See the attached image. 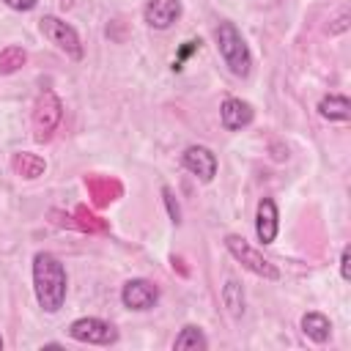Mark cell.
I'll use <instances>...</instances> for the list:
<instances>
[{
	"instance_id": "cell-1",
	"label": "cell",
	"mask_w": 351,
	"mask_h": 351,
	"mask_svg": "<svg viewBox=\"0 0 351 351\" xmlns=\"http://www.w3.org/2000/svg\"><path fill=\"white\" fill-rule=\"evenodd\" d=\"M33 291L36 302L44 313H58L66 302L69 291V277L63 263L52 252H38L33 258Z\"/></svg>"
},
{
	"instance_id": "cell-2",
	"label": "cell",
	"mask_w": 351,
	"mask_h": 351,
	"mask_svg": "<svg viewBox=\"0 0 351 351\" xmlns=\"http://www.w3.org/2000/svg\"><path fill=\"white\" fill-rule=\"evenodd\" d=\"M214 38H217V49L225 60V66L230 69L233 77H247L252 71V55H250V47L241 36V30L233 25V22H219L217 30H214Z\"/></svg>"
},
{
	"instance_id": "cell-3",
	"label": "cell",
	"mask_w": 351,
	"mask_h": 351,
	"mask_svg": "<svg viewBox=\"0 0 351 351\" xmlns=\"http://www.w3.org/2000/svg\"><path fill=\"white\" fill-rule=\"evenodd\" d=\"M225 250H228L244 269H250L252 274H258V277H263V280H280V269H277L271 261H266L255 247H250L244 236L228 233V236H225Z\"/></svg>"
},
{
	"instance_id": "cell-4",
	"label": "cell",
	"mask_w": 351,
	"mask_h": 351,
	"mask_svg": "<svg viewBox=\"0 0 351 351\" xmlns=\"http://www.w3.org/2000/svg\"><path fill=\"white\" fill-rule=\"evenodd\" d=\"M38 30H41V36H44L47 41H52V44H55L60 52H66L71 60H80V58H82V41H80L77 30H74L69 22H63V19L52 16V14H47V16L38 19Z\"/></svg>"
},
{
	"instance_id": "cell-5",
	"label": "cell",
	"mask_w": 351,
	"mask_h": 351,
	"mask_svg": "<svg viewBox=\"0 0 351 351\" xmlns=\"http://www.w3.org/2000/svg\"><path fill=\"white\" fill-rule=\"evenodd\" d=\"M69 337L77 343H88V346H112L118 343V329L96 315H85L69 324Z\"/></svg>"
},
{
	"instance_id": "cell-6",
	"label": "cell",
	"mask_w": 351,
	"mask_h": 351,
	"mask_svg": "<svg viewBox=\"0 0 351 351\" xmlns=\"http://www.w3.org/2000/svg\"><path fill=\"white\" fill-rule=\"evenodd\" d=\"M63 118V104L60 99L52 93V90H44L38 99H36V107H33V129H36V140L44 143L52 137V132L58 129Z\"/></svg>"
},
{
	"instance_id": "cell-7",
	"label": "cell",
	"mask_w": 351,
	"mask_h": 351,
	"mask_svg": "<svg viewBox=\"0 0 351 351\" xmlns=\"http://www.w3.org/2000/svg\"><path fill=\"white\" fill-rule=\"evenodd\" d=\"M121 302H123V307L137 310V313L151 310V307L159 302V288H156L151 280H143V277L129 280V282H123V288H121Z\"/></svg>"
},
{
	"instance_id": "cell-8",
	"label": "cell",
	"mask_w": 351,
	"mask_h": 351,
	"mask_svg": "<svg viewBox=\"0 0 351 351\" xmlns=\"http://www.w3.org/2000/svg\"><path fill=\"white\" fill-rule=\"evenodd\" d=\"M181 165L192 173V176H197L203 184H208L214 176H217V154L211 151V148H206V145H189V148H184V154H181Z\"/></svg>"
},
{
	"instance_id": "cell-9",
	"label": "cell",
	"mask_w": 351,
	"mask_h": 351,
	"mask_svg": "<svg viewBox=\"0 0 351 351\" xmlns=\"http://www.w3.org/2000/svg\"><path fill=\"white\" fill-rule=\"evenodd\" d=\"M181 16V0H145L143 19L154 30H167Z\"/></svg>"
},
{
	"instance_id": "cell-10",
	"label": "cell",
	"mask_w": 351,
	"mask_h": 351,
	"mask_svg": "<svg viewBox=\"0 0 351 351\" xmlns=\"http://www.w3.org/2000/svg\"><path fill=\"white\" fill-rule=\"evenodd\" d=\"M252 118H255V110H252V104L244 101V99L228 96V99L222 101V107H219V121H222V126H225L228 132H239V129L250 126Z\"/></svg>"
},
{
	"instance_id": "cell-11",
	"label": "cell",
	"mask_w": 351,
	"mask_h": 351,
	"mask_svg": "<svg viewBox=\"0 0 351 351\" xmlns=\"http://www.w3.org/2000/svg\"><path fill=\"white\" fill-rule=\"evenodd\" d=\"M280 230V214H277V203L271 197H261L258 208H255V233L261 244H271L277 239Z\"/></svg>"
},
{
	"instance_id": "cell-12",
	"label": "cell",
	"mask_w": 351,
	"mask_h": 351,
	"mask_svg": "<svg viewBox=\"0 0 351 351\" xmlns=\"http://www.w3.org/2000/svg\"><path fill=\"white\" fill-rule=\"evenodd\" d=\"M318 115L324 121H348L351 118V101L343 93H329L318 101Z\"/></svg>"
},
{
	"instance_id": "cell-13",
	"label": "cell",
	"mask_w": 351,
	"mask_h": 351,
	"mask_svg": "<svg viewBox=\"0 0 351 351\" xmlns=\"http://www.w3.org/2000/svg\"><path fill=\"white\" fill-rule=\"evenodd\" d=\"M302 332H304L313 343H326V340L332 337V324H329V318H326L324 313L310 310V313L302 315Z\"/></svg>"
},
{
	"instance_id": "cell-14",
	"label": "cell",
	"mask_w": 351,
	"mask_h": 351,
	"mask_svg": "<svg viewBox=\"0 0 351 351\" xmlns=\"http://www.w3.org/2000/svg\"><path fill=\"white\" fill-rule=\"evenodd\" d=\"M11 167H14V173H16L19 178H38V176H44L47 162H44L38 154L22 151V154H14V156H11Z\"/></svg>"
},
{
	"instance_id": "cell-15",
	"label": "cell",
	"mask_w": 351,
	"mask_h": 351,
	"mask_svg": "<svg viewBox=\"0 0 351 351\" xmlns=\"http://www.w3.org/2000/svg\"><path fill=\"white\" fill-rule=\"evenodd\" d=\"M173 348H176V351H206V348H208V337L203 335V329H200V326L186 324V326L176 335Z\"/></svg>"
},
{
	"instance_id": "cell-16",
	"label": "cell",
	"mask_w": 351,
	"mask_h": 351,
	"mask_svg": "<svg viewBox=\"0 0 351 351\" xmlns=\"http://www.w3.org/2000/svg\"><path fill=\"white\" fill-rule=\"evenodd\" d=\"M222 304L228 307V313L233 315V318H241L244 315V291H241V285H239V280H225V285H222Z\"/></svg>"
},
{
	"instance_id": "cell-17",
	"label": "cell",
	"mask_w": 351,
	"mask_h": 351,
	"mask_svg": "<svg viewBox=\"0 0 351 351\" xmlns=\"http://www.w3.org/2000/svg\"><path fill=\"white\" fill-rule=\"evenodd\" d=\"M27 60V52L19 47V44H11L5 49H0V74H14L25 66Z\"/></svg>"
},
{
	"instance_id": "cell-18",
	"label": "cell",
	"mask_w": 351,
	"mask_h": 351,
	"mask_svg": "<svg viewBox=\"0 0 351 351\" xmlns=\"http://www.w3.org/2000/svg\"><path fill=\"white\" fill-rule=\"evenodd\" d=\"M197 49H200V41H184L181 49H178V55H176V60H173V71H181L184 63H186V58H189L192 52H197Z\"/></svg>"
},
{
	"instance_id": "cell-19",
	"label": "cell",
	"mask_w": 351,
	"mask_h": 351,
	"mask_svg": "<svg viewBox=\"0 0 351 351\" xmlns=\"http://www.w3.org/2000/svg\"><path fill=\"white\" fill-rule=\"evenodd\" d=\"M162 197H165V206H167L170 219L178 225V222H181V206H178V200H176V195H173V189H170V186H162Z\"/></svg>"
},
{
	"instance_id": "cell-20",
	"label": "cell",
	"mask_w": 351,
	"mask_h": 351,
	"mask_svg": "<svg viewBox=\"0 0 351 351\" xmlns=\"http://www.w3.org/2000/svg\"><path fill=\"white\" fill-rule=\"evenodd\" d=\"M90 192H93L96 203H107V200H112V195H110V181H90Z\"/></svg>"
},
{
	"instance_id": "cell-21",
	"label": "cell",
	"mask_w": 351,
	"mask_h": 351,
	"mask_svg": "<svg viewBox=\"0 0 351 351\" xmlns=\"http://www.w3.org/2000/svg\"><path fill=\"white\" fill-rule=\"evenodd\" d=\"M348 261H351V250H348V247H343V252H340V277H343V280H351Z\"/></svg>"
},
{
	"instance_id": "cell-22",
	"label": "cell",
	"mask_w": 351,
	"mask_h": 351,
	"mask_svg": "<svg viewBox=\"0 0 351 351\" xmlns=\"http://www.w3.org/2000/svg\"><path fill=\"white\" fill-rule=\"evenodd\" d=\"M8 8H14V11H30L38 0H3Z\"/></svg>"
},
{
	"instance_id": "cell-23",
	"label": "cell",
	"mask_w": 351,
	"mask_h": 351,
	"mask_svg": "<svg viewBox=\"0 0 351 351\" xmlns=\"http://www.w3.org/2000/svg\"><path fill=\"white\" fill-rule=\"evenodd\" d=\"M0 348H3V337H0Z\"/></svg>"
}]
</instances>
